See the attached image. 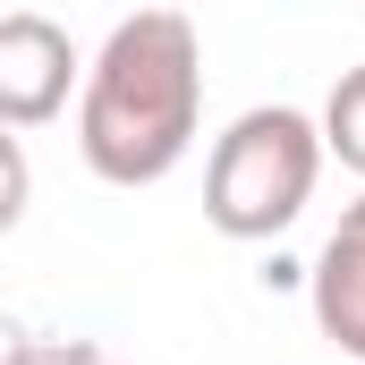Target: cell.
<instances>
[{"label":"cell","mask_w":365,"mask_h":365,"mask_svg":"<svg viewBox=\"0 0 365 365\" xmlns=\"http://www.w3.org/2000/svg\"><path fill=\"white\" fill-rule=\"evenodd\" d=\"M314 323L349 357H365V204L340 212V230H331V247L314 264Z\"/></svg>","instance_id":"cell-4"},{"label":"cell","mask_w":365,"mask_h":365,"mask_svg":"<svg viewBox=\"0 0 365 365\" xmlns=\"http://www.w3.org/2000/svg\"><path fill=\"white\" fill-rule=\"evenodd\" d=\"M323 145H331L349 170H365V68H349V77L331 86V110H323Z\"/></svg>","instance_id":"cell-5"},{"label":"cell","mask_w":365,"mask_h":365,"mask_svg":"<svg viewBox=\"0 0 365 365\" xmlns=\"http://www.w3.org/2000/svg\"><path fill=\"white\" fill-rule=\"evenodd\" d=\"M68 68H77V51L51 17H34V9L0 17V119H51L68 93Z\"/></svg>","instance_id":"cell-3"},{"label":"cell","mask_w":365,"mask_h":365,"mask_svg":"<svg viewBox=\"0 0 365 365\" xmlns=\"http://www.w3.org/2000/svg\"><path fill=\"white\" fill-rule=\"evenodd\" d=\"M26 212V153H17V136H0V230Z\"/></svg>","instance_id":"cell-6"},{"label":"cell","mask_w":365,"mask_h":365,"mask_svg":"<svg viewBox=\"0 0 365 365\" xmlns=\"http://www.w3.org/2000/svg\"><path fill=\"white\" fill-rule=\"evenodd\" d=\"M195 136V26L179 9H136L86 86V162L102 179L136 187L162 179Z\"/></svg>","instance_id":"cell-1"},{"label":"cell","mask_w":365,"mask_h":365,"mask_svg":"<svg viewBox=\"0 0 365 365\" xmlns=\"http://www.w3.org/2000/svg\"><path fill=\"white\" fill-rule=\"evenodd\" d=\"M314 162H323V136L306 128V110H247L221 145H212V170H204V212L230 230V238H272L297 221V204L314 195Z\"/></svg>","instance_id":"cell-2"}]
</instances>
